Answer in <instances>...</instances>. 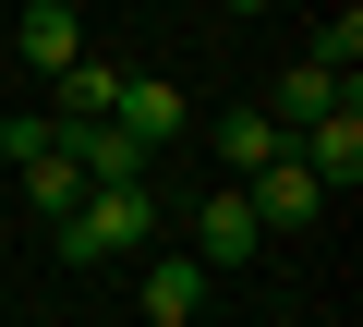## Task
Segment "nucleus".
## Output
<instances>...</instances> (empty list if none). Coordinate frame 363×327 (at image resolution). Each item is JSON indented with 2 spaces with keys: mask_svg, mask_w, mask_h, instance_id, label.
I'll return each mask as SVG.
<instances>
[{
  "mask_svg": "<svg viewBox=\"0 0 363 327\" xmlns=\"http://www.w3.org/2000/svg\"><path fill=\"white\" fill-rule=\"evenodd\" d=\"M145 231H157V194L133 182V194H85V206H73L49 243H61L73 267H97V255H145Z\"/></svg>",
  "mask_w": 363,
  "mask_h": 327,
  "instance_id": "obj_1",
  "label": "nucleus"
},
{
  "mask_svg": "<svg viewBox=\"0 0 363 327\" xmlns=\"http://www.w3.org/2000/svg\"><path fill=\"white\" fill-rule=\"evenodd\" d=\"M255 243H267V231H255L242 182H218V194H206V218H194V267H206V279H230V267H255Z\"/></svg>",
  "mask_w": 363,
  "mask_h": 327,
  "instance_id": "obj_2",
  "label": "nucleus"
},
{
  "mask_svg": "<svg viewBox=\"0 0 363 327\" xmlns=\"http://www.w3.org/2000/svg\"><path fill=\"white\" fill-rule=\"evenodd\" d=\"M109 133H133V145L157 157V145L182 133V85H169V73H121V97H109Z\"/></svg>",
  "mask_w": 363,
  "mask_h": 327,
  "instance_id": "obj_3",
  "label": "nucleus"
},
{
  "mask_svg": "<svg viewBox=\"0 0 363 327\" xmlns=\"http://www.w3.org/2000/svg\"><path fill=\"white\" fill-rule=\"evenodd\" d=\"M13 49L37 73H73L85 61V13H73V0H37V13H13Z\"/></svg>",
  "mask_w": 363,
  "mask_h": 327,
  "instance_id": "obj_4",
  "label": "nucleus"
},
{
  "mask_svg": "<svg viewBox=\"0 0 363 327\" xmlns=\"http://www.w3.org/2000/svg\"><path fill=\"white\" fill-rule=\"evenodd\" d=\"M194 303H206V267L194 255H145V315L133 327H194Z\"/></svg>",
  "mask_w": 363,
  "mask_h": 327,
  "instance_id": "obj_5",
  "label": "nucleus"
},
{
  "mask_svg": "<svg viewBox=\"0 0 363 327\" xmlns=\"http://www.w3.org/2000/svg\"><path fill=\"white\" fill-rule=\"evenodd\" d=\"M242 206H255V231H303V218H327V194L291 170V157H279V170H255L242 182Z\"/></svg>",
  "mask_w": 363,
  "mask_h": 327,
  "instance_id": "obj_6",
  "label": "nucleus"
},
{
  "mask_svg": "<svg viewBox=\"0 0 363 327\" xmlns=\"http://www.w3.org/2000/svg\"><path fill=\"white\" fill-rule=\"evenodd\" d=\"M218 157H230V182H255V170H279V157H291V133H279L267 109H230V121H218Z\"/></svg>",
  "mask_w": 363,
  "mask_h": 327,
  "instance_id": "obj_7",
  "label": "nucleus"
},
{
  "mask_svg": "<svg viewBox=\"0 0 363 327\" xmlns=\"http://www.w3.org/2000/svg\"><path fill=\"white\" fill-rule=\"evenodd\" d=\"M339 97H351V85H327L315 61H291V73H279V109H267V121H279V133H315V121H327Z\"/></svg>",
  "mask_w": 363,
  "mask_h": 327,
  "instance_id": "obj_8",
  "label": "nucleus"
},
{
  "mask_svg": "<svg viewBox=\"0 0 363 327\" xmlns=\"http://www.w3.org/2000/svg\"><path fill=\"white\" fill-rule=\"evenodd\" d=\"M109 97H121V73H109V61H73V73H61V133H97Z\"/></svg>",
  "mask_w": 363,
  "mask_h": 327,
  "instance_id": "obj_9",
  "label": "nucleus"
},
{
  "mask_svg": "<svg viewBox=\"0 0 363 327\" xmlns=\"http://www.w3.org/2000/svg\"><path fill=\"white\" fill-rule=\"evenodd\" d=\"M25 194H37V218L61 231V218L85 206V170H73V157H37V170H25Z\"/></svg>",
  "mask_w": 363,
  "mask_h": 327,
  "instance_id": "obj_10",
  "label": "nucleus"
},
{
  "mask_svg": "<svg viewBox=\"0 0 363 327\" xmlns=\"http://www.w3.org/2000/svg\"><path fill=\"white\" fill-rule=\"evenodd\" d=\"M303 61H315V73H327V85H339V73H351V61H363V13H339V25H315V49H303Z\"/></svg>",
  "mask_w": 363,
  "mask_h": 327,
  "instance_id": "obj_11",
  "label": "nucleus"
},
{
  "mask_svg": "<svg viewBox=\"0 0 363 327\" xmlns=\"http://www.w3.org/2000/svg\"><path fill=\"white\" fill-rule=\"evenodd\" d=\"M0 157H13V170H37V157H61V121H0Z\"/></svg>",
  "mask_w": 363,
  "mask_h": 327,
  "instance_id": "obj_12",
  "label": "nucleus"
}]
</instances>
